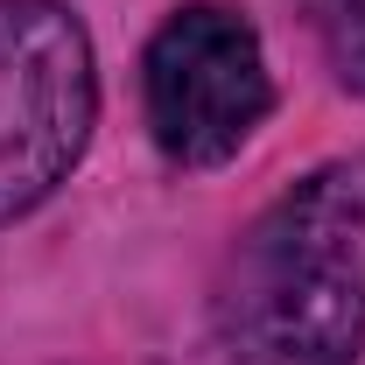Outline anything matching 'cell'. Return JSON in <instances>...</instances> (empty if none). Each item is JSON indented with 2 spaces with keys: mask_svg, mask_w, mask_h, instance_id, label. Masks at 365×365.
<instances>
[{
  "mask_svg": "<svg viewBox=\"0 0 365 365\" xmlns=\"http://www.w3.org/2000/svg\"><path fill=\"white\" fill-rule=\"evenodd\" d=\"M344 91H365V0H302Z\"/></svg>",
  "mask_w": 365,
  "mask_h": 365,
  "instance_id": "277c9868",
  "label": "cell"
},
{
  "mask_svg": "<svg viewBox=\"0 0 365 365\" xmlns=\"http://www.w3.org/2000/svg\"><path fill=\"white\" fill-rule=\"evenodd\" d=\"M98 78L63 0H0V225L43 204L91 140Z\"/></svg>",
  "mask_w": 365,
  "mask_h": 365,
  "instance_id": "7a4b0ae2",
  "label": "cell"
},
{
  "mask_svg": "<svg viewBox=\"0 0 365 365\" xmlns=\"http://www.w3.org/2000/svg\"><path fill=\"white\" fill-rule=\"evenodd\" d=\"M218 337L246 365L365 351V162H330L253 218L218 281Z\"/></svg>",
  "mask_w": 365,
  "mask_h": 365,
  "instance_id": "6da1fadb",
  "label": "cell"
},
{
  "mask_svg": "<svg viewBox=\"0 0 365 365\" xmlns=\"http://www.w3.org/2000/svg\"><path fill=\"white\" fill-rule=\"evenodd\" d=\"M274 85L260 36L232 7H182L148 43V127L182 169L232 162L246 134L267 120Z\"/></svg>",
  "mask_w": 365,
  "mask_h": 365,
  "instance_id": "3957f363",
  "label": "cell"
}]
</instances>
